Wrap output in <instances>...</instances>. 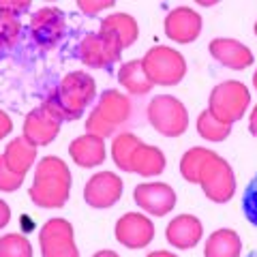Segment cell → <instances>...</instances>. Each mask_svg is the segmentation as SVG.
<instances>
[{
  "instance_id": "6",
  "label": "cell",
  "mask_w": 257,
  "mask_h": 257,
  "mask_svg": "<svg viewBox=\"0 0 257 257\" xmlns=\"http://www.w3.org/2000/svg\"><path fill=\"white\" fill-rule=\"evenodd\" d=\"M148 122L163 138H180L189 126V111L180 99L172 94H159L148 103Z\"/></svg>"
},
{
  "instance_id": "29",
  "label": "cell",
  "mask_w": 257,
  "mask_h": 257,
  "mask_svg": "<svg viewBox=\"0 0 257 257\" xmlns=\"http://www.w3.org/2000/svg\"><path fill=\"white\" fill-rule=\"evenodd\" d=\"M242 212L248 219V223H253L257 227V176L246 184L244 195H242Z\"/></svg>"
},
{
  "instance_id": "4",
  "label": "cell",
  "mask_w": 257,
  "mask_h": 257,
  "mask_svg": "<svg viewBox=\"0 0 257 257\" xmlns=\"http://www.w3.org/2000/svg\"><path fill=\"white\" fill-rule=\"evenodd\" d=\"M248 103H251L248 88L238 79H229V82H221L212 88L210 96H208V111L219 122L231 126L244 116Z\"/></svg>"
},
{
  "instance_id": "11",
  "label": "cell",
  "mask_w": 257,
  "mask_h": 257,
  "mask_svg": "<svg viewBox=\"0 0 257 257\" xmlns=\"http://www.w3.org/2000/svg\"><path fill=\"white\" fill-rule=\"evenodd\" d=\"M114 234L126 248H144L155 238V223L142 212H126L116 221Z\"/></svg>"
},
{
  "instance_id": "23",
  "label": "cell",
  "mask_w": 257,
  "mask_h": 257,
  "mask_svg": "<svg viewBox=\"0 0 257 257\" xmlns=\"http://www.w3.org/2000/svg\"><path fill=\"white\" fill-rule=\"evenodd\" d=\"M118 82L128 94H135V96H142V94H146V92H150L152 88H155L152 82L148 79L146 71H144L142 60L124 62L122 67L118 69Z\"/></svg>"
},
{
  "instance_id": "36",
  "label": "cell",
  "mask_w": 257,
  "mask_h": 257,
  "mask_svg": "<svg viewBox=\"0 0 257 257\" xmlns=\"http://www.w3.org/2000/svg\"><path fill=\"white\" fill-rule=\"evenodd\" d=\"M92 257H120L116 251H111V248H103V251H96Z\"/></svg>"
},
{
  "instance_id": "24",
  "label": "cell",
  "mask_w": 257,
  "mask_h": 257,
  "mask_svg": "<svg viewBox=\"0 0 257 257\" xmlns=\"http://www.w3.org/2000/svg\"><path fill=\"white\" fill-rule=\"evenodd\" d=\"M142 140L133 133H120L111 142V161L116 163L120 172H131V157Z\"/></svg>"
},
{
  "instance_id": "35",
  "label": "cell",
  "mask_w": 257,
  "mask_h": 257,
  "mask_svg": "<svg viewBox=\"0 0 257 257\" xmlns=\"http://www.w3.org/2000/svg\"><path fill=\"white\" fill-rule=\"evenodd\" d=\"M248 131H251L255 138H257V105L251 111V118H248Z\"/></svg>"
},
{
  "instance_id": "34",
  "label": "cell",
  "mask_w": 257,
  "mask_h": 257,
  "mask_svg": "<svg viewBox=\"0 0 257 257\" xmlns=\"http://www.w3.org/2000/svg\"><path fill=\"white\" fill-rule=\"evenodd\" d=\"M11 221V208L5 199H0V229L7 227V223Z\"/></svg>"
},
{
  "instance_id": "31",
  "label": "cell",
  "mask_w": 257,
  "mask_h": 257,
  "mask_svg": "<svg viewBox=\"0 0 257 257\" xmlns=\"http://www.w3.org/2000/svg\"><path fill=\"white\" fill-rule=\"evenodd\" d=\"M30 5H32L30 0H20V3H15V0H0V11L15 15V18H22L30 9Z\"/></svg>"
},
{
  "instance_id": "3",
  "label": "cell",
  "mask_w": 257,
  "mask_h": 257,
  "mask_svg": "<svg viewBox=\"0 0 257 257\" xmlns=\"http://www.w3.org/2000/svg\"><path fill=\"white\" fill-rule=\"evenodd\" d=\"M131 116V101L124 92L109 88L99 96V103L86 120V133L96 138H111Z\"/></svg>"
},
{
  "instance_id": "13",
  "label": "cell",
  "mask_w": 257,
  "mask_h": 257,
  "mask_svg": "<svg viewBox=\"0 0 257 257\" xmlns=\"http://www.w3.org/2000/svg\"><path fill=\"white\" fill-rule=\"evenodd\" d=\"M122 197V180L114 172H96L84 187V199L92 208H111Z\"/></svg>"
},
{
  "instance_id": "14",
  "label": "cell",
  "mask_w": 257,
  "mask_h": 257,
  "mask_svg": "<svg viewBox=\"0 0 257 257\" xmlns=\"http://www.w3.org/2000/svg\"><path fill=\"white\" fill-rule=\"evenodd\" d=\"M60 124H62V120L56 118L47 107L39 105L26 114V120H24V138L35 148L50 146L58 138Z\"/></svg>"
},
{
  "instance_id": "10",
  "label": "cell",
  "mask_w": 257,
  "mask_h": 257,
  "mask_svg": "<svg viewBox=\"0 0 257 257\" xmlns=\"http://www.w3.org/2000/svg\"><path fill=\"white\" fill-rule=\"evenodd\" d=\"M28 30L39 47L52 50L64 37V13L58 7H43L30 15Z\"/></svg>"
},
{
  "instance_id": "1",
  "label": "cell",
  "mask_w": 257,
  "mask_h": 257,
  "mask_svg": "<svg viewBox=\"0 0 257 257\" xmlns=\"http://www.w3.org/2000/svg\"><path fill=\"white\" fill-rule=\"evenodd\" d=\"M96 92L94 77L86 71H71L67 73L56 90L41 103L58 120H79L86 107L92 103Z\"/></svg>"
},
{
  "instance_id": "18",
  "label": "cell",
  "mask_w": 257,
  "mask_h": 257,
  "mask_svg": "<svg viewBox=\"0 0 257 257\" xmlns=\"http://www.w3.org/2000/svg\"><path fill=\"white\" fill-rule=\"evenodd\" d=\"M69 155L73 163L84 167V170H92V167L101 165L107 159L105 155V140L96 138V135L86 133L82 138H75L69 144Z\"/></svg>"
},
{
  "instance_id": "22",
  "label": "cell",
  "mask_w": 257,
  "mask_h": 257,
  "mask_svg": "<svg viewBox=\"0 0 257 257\" xmlns=\"http://www.w3.org/2000/svg\"><path fill=\"white\" fill-rule=\"evenodd\" d=\"M242 240L229 227H221L210 234L204 244V257H240Z\"/></svg>"
},
{
  "instance_id": "9",
  "label": "cell",
  "mask_w": 257,
  "mask_h": 257,
  "mask_svg": "<svg viewBox=\"0 0 257 257\" xmlns=\"http://www.w3.org/2000/svg\"><path fill=\"white\" fill-rule=\"evenodd\" d=\"M122 52V45L114 37L103 35V32L86 35L79 43V60L90 69H109L111 64L120 62Z\"/></svg>"
},
{
  "instance_id": "19",
  "label": "cell",
  "mask_w": 257,
  "mask_h": 257,
  "mask_svg": "<svg viewBox=\"0 0 257 257\" xmlns=\"http://www.w3.org/2000/svg\"><path fill=\"white\" fill-rule=\"evenodd\" d=\"M99 32L103 35H109L114 37L116 41L122 45V50L131 47L140 37V26H138V20L128 13H111L107 18L101 20V28Z\"/></svg>"
},
{
  "instance_id": "12",
  "label": "cell",
  "mask_w": 257,
  "mask_h": 257,
  "mask_svg": "<svg viewBox=\"0 0 257 257\" xmlns=\"http://www.w3.org/2000/svg\"><path fill=\"white\" fill-rule=\"evenodd\" d=\"M133 199L144 212L165 216L176 208V193L165 182H142L133 191Z\"/></svg>"
},
{
  "instance_id": "39",
  "label": "cell",
  "mask_w": 257,
  "mask_h": 257,
  "mask_svg": "<svg viewBox=\"0 0 257 257\" xmlns=\"http://www.w3.org/2000/svg\"><path fill=\"white\" fill-rule=\"evenodd\" d=\"M255 35H257V22H255Z\"/></svg>"
},
{
  "instance_id": "16",
  "label": "cell",
  "mask_w": 257,
  "mask_h": 257,
  "mask_svg": "<svg viewBox=\"0 0 257 257\" xmlns=\"http://www.w3.org/2000/svg\"><path fill=\"white\" fill-rule=\"evenodd\" d=\"M208 52L219 64L234 71L248 69L253 64V52L244 43H240L238 39H212L208 43Z\"/></svg>"
},
{
  "instance_id": "27",
  "label": "cell",
  "mask_w": 257,
  "mask_h": 257,
  "mask_svg": "<svg viewBox=\"0 0 257 257\" xmlns=\"http://www.w3.org/2000/svg\"><path fill=\"white\" fill-rule=\"evenodd\" d=\"M0 257H32V244L22 234L0 236Z\"/></svg>"
},
{
  "instance_id": "5",
  "label": "cell",
  "mask_w": 257,
  "mask_h": 257,
  "mask_svg": "<svg viewBox=\"0 0 257 257\" xmlns=\"http://www.w3.org/2000/svg\"><path fill=\"white\" fill-rule=\"evenodd\" d=\"M142 64L152 86H176L187 75V60L174 47H152L142 58Z\"/></svg>"
},
{
  "instance_id": "20",
  "label": "cell",
  "mask_w": 257,
  "mask_h": 257,
  "mask_svg": "<svg viewBox=\"0 0 257 257\" xmlns=\"http://www.w3.org/2000/svg\"><path fill=\"white\" fill-rule=\"evenodd\" d=\"M165 165H167V159L163 155V150L157 146H150V144H144V142L135 148L131 157V172L144 176V178L163 174Z\"/></svg>"
},
{
  "instance_id": "33",
  "label": "cell",
  "mask_w": 257,
  "mask_h": 257,
  "mask_svg": "<svg viewBox=\"0 0 257 257\" xmlns=\"http://www.w3.org/2000/svg\"><path fill=\"white\" fill-rule=\"evenodd\" d=\"M11 131H13V120L9 118V114H7V111L0 109V140H5Z\"/></svg>"
},
{
  "instance_id": "8",
  "label": "cell",
  "mask_w": 257,
  "mask_h": 257,
  "mask_svg": "<svg viewBox=\"0 0 257 257\" xmlns=\"http://www.w3.org/2000/svg\"><path fill=\"white\" fill-rule=\"evenodd\" d=\"M39 244H41L43 257H79L73 225L60 216H54L43 223L39 231Z\"/></svg>"
},
{
  "instance_id": "25",
  "label": "cell",
  "mask_w": 257,
  "mask_h": 257,
  "mask_svg": "<svg viewBox=\"0 0 257 257\" xmlns=\"http://www.w3.org/2000/svg\"><path fill=\"white\" fill-rule=\"evenodd\" d=\"M212 155V150L202 148V146H195V148H189L187 152L182 155L180 159V176L187 182L197 184L199 182V172L206 163V159Z\"/></svg>"
},
{
  "instance_id": "7",
  "label": "cell",
  "mask_w": 257,
  "mask_h": 257,
  "mask_svg": "<svg viewBox=\"0 0 257 257\" xmlns=\"http://www.w3.org/2000/svg\"><path fill=\"white\" fill-rule=\"evenodd\" d=\"M199 187L204 195L214 204H227L236 193V176L229 161L212 152L199 172Z\"/></svg>"
},
{
  "instance_id": "17",
  "label": "cell",
  "mask_w": 257,
  "mask_h": 257,
  "mask_svg": "<svg viewBox=\"0 0 257 257\" xmlns=\"http://www.w3.org/2000/svg\"><path fill=\"white\" fill-rule=\"evenodd\" d=\"M204 236V225L197 216L193 214H178L167 223L165 229V238L174 248H180V251H187L193 248Z\"/></svg>"
},
{
  "instance_id": "40",
  "label": "cell",
  "mask_w": 257,
  "mask_h": 257,
  "mask_svg": "<svg viewBox=\"0 0 257 257\" xmlns=\"http://www.w3.org/2000/svg\"><path fill=\"white\" fill-rule=\"evenodd\" d=\"M251 257H257V251H255V253H253V255H251Z\"/></svg>"
},
{
  "instance_id": "30",
  "label": "cell",
  "mask_w": 257,
  "mask_h": 257,
  "mask_svg": "<svg viewBox=\"0 0 257 257\" xmlns=\"http://www.w3.org/2000/svg\"><path fill=\"white\" fill-rule=\"evenodd\" d=\"M22 182H24V176L11 172L9 167H7L3 155H0V191L3 193H13V191H18L22 187Z\"/></svg>"
},
{
  "instance_id": "28",
  "label": "cell",
  "mask_w": 257,
  "mask_h": 257,
  "mask_svg": "<svg viewBox=\"0 0 257 257\" xmlns=\"http://www.w3.org/2000/svg\"><path fill=\"white\" fill-rule=\"evenodd\" d=\"M22 35V22L15 15L0 11V50L13 47Z\"/></svg>"
},
{
  "instance_id": "37",
  "label": "cell",
  "mask_w": 257,
  "mask_h": 257,
  "mask_svg": "<svg viewBox=\"0 0 257 257\" xmlns=\"http://www.w3.org/2000/svg\"><path fill=\"white\" fill-rule=\"evenodd\" d=\"M146 257H176V255L170 253V251H152V253H148Z\"/></svg>"
},
{
  "instance_id": "26",
  "label": "cell",
  "mask_w": 257,
  "mask_h": 257,
  "mask_svg": "<svg viewBox=\"0 0 257 257\" xmlns=\"http://www.w3.org/2000/svg\"><path fill=\"white\" fill-rule=\"evenodd\" d=\"M195 128H197L199 138H204L206 142H223V140H227L231 133V126L219 122L208 109H204L202 114L197 116Z\"/></svg>"
},
{
  "instance_id": "38",
  "label": "cell",
  "mask_w": 257,
  "mask_h": 257,
  "mask_svg": "<svg viewBox=\"0 0 257 257\" xmlns=\"http://www.w3.org/2000/svg\"><path fill=\"white\" fill-rule=\"evenodd\" d=\"M253 86H255V90H257V71H255V75H253Z\"/></svg>"
},
{
  "instance_id": "32",
  "label": "cell",
  "mask_w": 257,
  "mask_h": 257,
  "mask_svg": "<svg viewBox=\"0 0 257 257\" xmlns=\"http://www.w3.org/2000/svg\"><path fill=\"white\" fill-rule=\"evenodd\" d=\"M114 0H105V3H86V0H77V9L84 11L86 15H94L105 9H114Z\"/></svg>"
},
{
  "instance_id": "2",
  "label": "cell",
  "mask_w": 257,
  "mask_h": 257,
  "mask_svg": "<svg viewBox=\"0 0 257 257\" xmlns=\"http://www.w3.org/2000/svg\"><path fill=\"white\" fill-rule=\"evenodd\" d=\"M71 195L69 165L58 157H43L37 163L35 180L28 189L30 202L37 208H62Z\"/></svg>"
},
{
  "instance_id": "15",
  "label": "cell",
  "mask_w": 257,
  "mask_h": 257,
  "mask_svg": "<svg viewBox=\"0 0 257 257\" xmlns=\"http://www.w3.org/2000/svg\"><path fill=\"white\" fill-rule=\"evenodd\" d=\"M202 32V15L191 7H176L165 18V37L174 43H193Z\"/></svg>"
},
{
  "instance_id": "21",
  "label": "cell",
  "mask_w": 257,
  "mask_h": 257,
  "mask_svg": "<svg viewBox=\"0 0 257 257\" xmlns=\"http://www.w3.org/2000/svg\"><path fill=\"white\" fill-rule=\"evenodd\" d=\"M3 159L11 172L26 176V172H30V167L35 165V161H37V148L32 146L30 142H26V138L22 135V138H15L7 144Z\"/></svg>"
}]
</instances>
